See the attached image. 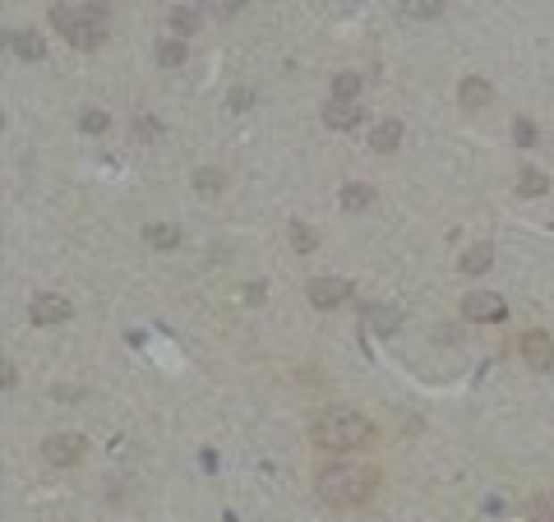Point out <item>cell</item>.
I'll use <instances>...</instances> for the list:
<instances>
[{
    "instance_id": "obj_1",
    "label": "cell",
    "mask_w": 554,
    "mask_h": 522,
    "mask_svg": "<svg viewBox=\"0 0 554 522\" xmlns=\"http://www.w3.org/2000/svg\"><path fill=\"white\" fill-rule=\"evenodd\" d=\"M379 490V472L365 462H328L323 472H315V494L332 509H360L370 504Z\"/></svg>"
},
{
    "instance_id": "obj_2",
    "label": "cell",
    "mask_w": 554,
    "mask_h": 522,
    "mask_svg": "<svg viewBox=\"0 0 554 522\" xmlns=\"http://www.w3.org/2000/svg\"><path fill=\"white\" fill-rule=\"evenodd\" d=\"M310 439L319 449H328V453H351V449L370 444L374 425L360 417V411H351V407H328V411H319V417L310 421Z\"/></svg>"
},
{
    "instance_id": "obj_3",
    "label": "cell",
    "mask_w": 554,
    "mask_h": 522,
    "mask_svg": "<svg viewBox=\"0 0 554 522\" xmlns=\"http://www.w3.org/2000/svg\"><path fill=\"white\" fill-rule=\"evenodd\" d=\"M51 23L70 46L79 51H93L106 42V19H97L93 10H70V5H51Z\"/></svg>"
},
{
    "instance_id": "obj_4",
    "label": "cell",
    "mask_w": 554,
    "mask_h": 522,
    "mask_svg": "<svg viewBox=\"0 0 554 522\" xmlns=\"http://www.w3.org/2000/svg\"><path fill=\"white\" fill-rule=\"evenodd\" d=\"M83 453H88V439H83L79 430H61V434H46L42 439V458L51 467H74Z\"/></svg>"
},
{
    "instance_id": "obj_5",
    "label": "cell",
    "mask_w": 554,
    "mask_h": 522,
    "mask_svg": "<svg viewBox=\"0 0 554 522\" xmlns=\"http://www.w3.org/2000/svg\"><path fill=\"white\" fill-rule=\"evenodd\" d=\"M305 296H310L315 310H338V306H347V300L356 296V287H351L347 278H310Z\"/></svg>"
},
{
    "instance_id": "obj_6",
    "label": "cell",
    "mask_w": 554,
    "mask_h": 522,
    "mask_svg": "<svg viewBox=\"0 0 554 522\" xmlns=\"http://www.w3.org/2000/svg\"><path fill=\"white\" fill-rule=\"evenodd\" d=\"M70 315H74V306L65 296H55V291H42V296L28 300V319H33L38 328H55V324H65Z\"/></svg>"
},
{
    "instance_id": "obj_7",
    "label": "cell",
    "mask_w": 554,
    "mask_h": 522,
    "mask_svg": "<svg viewBox=\"0 0 554 522\" xmlns=\"http://www.w3.org/2000/svg\"><path fill=\"white\" fill-rule=\"evenodd\" d=\"M522 361L532 366L536 375H554V338L532 328V333H522Z\"/></svg>"
},
{
    "instance_id": "obj_8",
    "label": "cell",
    "mask_w": 554,
    "mask_h": 522,
    "mask_svg": "<svg viewBox=\"0 0 554 522\" xmlns=\"http://www.w3.org/2000/svg\"><path fill=\"white\" fill-rule=\"evenodd\" d=\"M504 315H508V306H504L494 291H471V296H462V319H471V324H499Z\"/></svg>"
},
{
    "instance_id": "obj_9",
    "label": "cell",
    "mask_w": 554,
    "mask_h": 522,
    "mask_svg": "<svg viewBox=\"0 0 554 522\" xmlns=\"http://www.w3.org/2000/svg\"><path fill=\"white\" fill-rule=\"evenodd\" d=\"M398 144H402V121L388 116L370 130V153H398Z\"/></svg>"
},
{
    "instance_id": "obj_10",
    "label": "cell",
    "mask_w": 554,
    "mask_h": 522,
    "mask_svg": "<svg viewBox=\"0 0 554 522\" xmlns=\"http://www.w3.org/2000/svg\"><path fill=\"white\" fill-rule=\"evenodd\" d=\"M323 125L328 130H356L360 125V106L356 102H328L323 106Z\"/></svg>"
},
{
    "instance_id": "obj_11",
    "label": "cell",
    "mask_w": 554,
    "mask_h": 522,
    "mask_svg": "<svg viewBox=\"0 0 554 522\" xmlns=\"http://www.w3.org/2000/svg\"><path fill=\"white\" fill-rule=\"evenodd\" d=\"M490 97H494V88H490V79H462V88H457V102L462 106H471V112H476V106H490Z\"/></svg>"
},
{
    "instance_id": "obj_12",
    "label": "cell",
    "mask_w": 554,
    "mask_h": 522,
    "mask_svg": "<svg viewBox=\"0 0 554 522\" xmlns=\"http://www.w3.org/2000/svg\"><path fill=\"white\" fill-rule=\"evenodd\" d=\"M517 195H522V199H541V195H550V176L536 172V167H522V172H517Z\"/></svg>"
},
{
    "instance_id": "obj_13",
    "label": "cell",
    "mask_w": 554,
    "mask_h": 522,
    "mask_svg": "<svg viewBox=\"0 0 554 522\" xmlns=\"http://www.w3.org/2000/svg\"><path fill=\"white\" fill-rule=\"evenodd\" d=\"M490 264H494V245L490 240H476V245L462 250V273H485Z\"/></svg>"
},
{
    "instance_id": "obj_14",
    "label": "cell",
    "mask_w": 554,
    "mask_h": 522,
    "mask_svg": "<svg viewBox=\"0 0 554 522\" xmlns=\"http://www.w3.org/2000/svg\"><path fill=\"white\" fill-rule=\"evenodd\" d=\"M144 240L153 245V250H176V245H180V227H172V223H148V227H144Z\"/></svg>"
},
{
    "instance_id": "obj_15",
    "label": "cell",
    "mask_w": 554,
    "mask_h": 522,
    "mask_svg": "<svg viewBox=\"0 0 554 522\" xmlns=\"http://www.w3.org/2000/svg\"><path fill=\"white\" fill-rule=\"evenodd\" d=\"M10 46L19 51L23 61H42V56H46V42H42V33H33V29L14 33V38H10Z\"/></svg>"
},
{
    "instance_id": "obj_16",
    "label": "cell",
    "mask_w": 554,
    "mask_h": 522,
    "mask_svg": "<svg viewBox=\"0 0 554 522\" xmlns=\"http://www.w3.org/2000/svg\"><path fill=\"white\" fill-rule=\"evenodd\" d=\"M194 189H199V195H222V189H227V172L199 167V172H194Z\"/></svg>"
},
{
    "instance_id": "obj_17",
    "label": "cell",
    "mask_w": 554,
    "mask_h": 522,
    "mask_svg": "<svg viewBox=\"0 0 554 522\" xmlns=\"http://www.w3.org/2000/svg\"><path fill=\"white\" fill-rule=\"evenodd\" d=\"M360 97V74L342 70V74H332V102H356Z\"/></svg>"
},
{
    "instance_id": "obj_18",
    "label": "cell",
    "mask_w": 554,
    "mask_h": 522,
    "mask_svg": "<svg viewBox=\"0 0 554 522\" xmlns=\"http://www.w3.org/2000/svg\"><path fill=\"white\" fill-rule=\"evenodd\" d=\"M370 204H374V189H370L365 181L342 185V208H370Z\"/></svg>"
},
{
    "instance_id": "obj_19",
    "label": "cell",
    "mask_w": 554,
    "mask_h": 522,
    "mask_svg": "<svg viewBox=\"0 0 554 522\" xmlns=\"http://www.w3.org/2000/svg\"><path fill=\"white\" fill-rule=\"evenodd\" d=\"M402 14L407 19H439L443 14V0H402Z\"/></svg>"
},
{
    "instance_id": "obj_20",
    "label": "cell",
    "mask_w": 554,
    "mask_h": 522,
    "mask_svg": "<svg viewBox=\"0 0 554 522\" xmlns=\"http://www.w3.org/2000/svg\"><path fill=\"white\" fill-rule=\"evenodd\" d=\"M199 23H204V14L194 10V5H176V10H172V29H176V33H194Z\"/></svg>"
},
{
    "instance_id": "obj_21",
    "label": "cell",
    "mask_w": 554,
    "mask_h": 522,
    "mask_svg": "<svg viewBox=\"0 0 554 522\" xmlns=\"http://www.w3.org/2000/svg\"><path fill=\"white\" fill-rule=\"evenodd\" d=\"M185 61V42L180 38H162L157 42V65H180Z\"/></svg>"
},
{
    "instance_id": "obj_22",
    "label": "cell",
    "mask_w": 554,
    "mask_h": 522,
    "mask_svg": "<svg viewBox=\"0 0 554 522\" xmlns=\"http://www.w3.org/2000/svg\"><path fill=\"white\" fill-rule=\"evenodd\" d=\"M370 324H374V328H379V333L388 338V333H393V328L402 324V315H398L393 306H374V310H370Z\"/></svg>"
},
{
    "instance_id": "obj_23",
    "label": "cell",
    "mask_w": 554,
    "mask_h": 522,
    "mask_svg": "<svg viewBox=\"0 0 554 522\" xmlns=\"http://www.w3.org/2000/svg\"><path fill=\"white\" fill-rule=\"evenodd\" d=\"M526 522H554V494H536L526 504Z\"/></svg>"
},
{
    "instance_id": "obj_24",
    "label": "cell",
    "mask_w": 554,
    "mask_h": 522,
    "mask_svg": "<svg viewBox=\"0 0 554 522\" xmlns=\"http://www.w3.org/2000/svg\"><path fill=\"white\" fill-rule=\"evenodd\" d=\"M513 144H517V148H532V144H536V125L526 121V116L513 121Z\"/></svg>"
},
{
    "instance_id": "obj_25",
    "label": "cell",
    "mask_w": 554,
    "mask_h": 522,
    "mask_svg": "<svg viewBox=\"0 0 554 522\" xmlns=\"http://www.w3.org/2000/svg\"><path fill=\"white\" fill-rule=\"evenodd\" d=\"M291 250H300V255L315 250V232L305 227V223H291Z\"/></svg>"
},
{
    "instance_id": "obj_26",
    "label": "cell",
    "mask_w": 554,
    "mask_h": 522,
    "mask_svg": "<svg viewBox=\"0 0 554 522\" xmlns=\"http://www.w3.org/2000/svg\"><path fill=\"white\" fill-rule=\"evenodd\" d=\"M79 125H83V134H102V130H106L111 121H106V112H97V106H88V112H83V121H79Z\"/></svg>"
},
{
    "instance_id": "obj_27",
    "label": "cell",
    "mask_w": 554,
    "mask_h": 522,
    "mask_svg": "<svg viewBox=\"0 0 554 522\" xmlns=\"http://www.w3.org/2000/svg\"><path fill=\"white\" fill-rule=\"evenodd\" d=\"M134 134H138V139H157L162 125H157L153 116H138V121H134Z\"/></svg>"
},
{
    "instance_id": "obj_28",
    "label": "cell",
    "mask_w": 554,
    "mask_h": 522,
    "mask_svg": "<svg viewBox=\"0 0 554 522\" xmlns=\"http://www.w3.org/2000/svg\"><path fill=\"white\" fill-rule=\"evenodd\" d=\"M0 383H5V389H14V366H10V361L0 366Z\"/></svg>"
},
{
    "instance_id": "obj_29",
    "label": "cell",
    "mask_w": 554,
    "mask_h": 522,
    "mask_svg": "<svg viewBox=\"0 0 554 522\" xmlns=\"http://www.w3.org/2000/svg\"><path fill=\"white\" fill-rule=\"evenodd\" d=\"M240 5H245V0H222V10H227V14H231V10H240Z\"/></svg>"
}]
</instances>
